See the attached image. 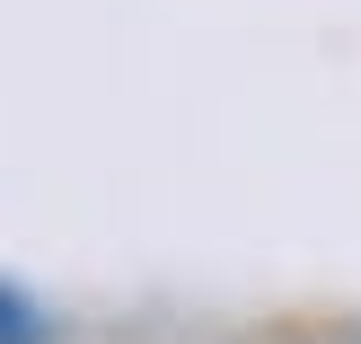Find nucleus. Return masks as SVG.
I'll list each match as a JSON object with an SVG mask.
<instances>
[{"label": "nucleus", "instance_id": "1", "mask_svg": "<svg viewBox=\"0 0 361 344\" xmlns=\"http://www.w3.org/2000/svg\"><path fill=\"white\" fill-rule=\"evenodd\" d=\"M0 344H53V318L27 292H9V283H0Z\"/></svg>", "mask_w": 361, "mask_h": 344}]
</instances>
